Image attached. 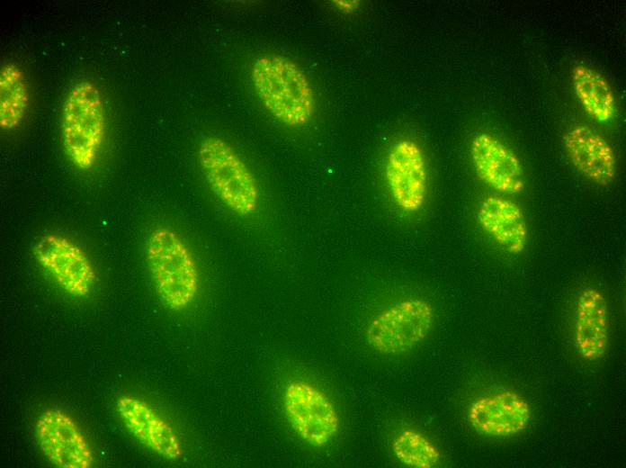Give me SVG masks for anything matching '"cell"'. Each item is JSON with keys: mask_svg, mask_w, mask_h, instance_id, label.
<instances>
[{"mask_svg": "<svg viewBox=\"0 0 626 468\" xmlns=\"http://www.w3.org/2000/svg\"><path fill=\"white\" fill-rule=\"evenodd\" d=\"M146 264L156 293L170 310L190 307L200 291V273L192 252L173 229L157 227L145 247Z\"/></svg>", "mask_w": 626, "mask_h": 468, "instance_id": "obj_1", "label": "cell"}, {"mask_svg": "<svg viewBox=\"0 0 626 468\" xmlns=\"http://www.w3.org/2000/svg\"><path fill=\"white\" fill-rule=\"evenodd\" d=\"M256 94L266 110L291 127L307 124L315 111L310 83L299 66L280 55L259 57L251 68Z\"/></svg>", "mask_w": 626, "mask_h": 468, "instance_id": "obj_2", "label": "cell"}, {"mask_svg": "<svg viewBox=\"0 0 626 468\" xmlns=\"http://www.w3.org/2000/svg\"><path fill=\"white\" fill-rule=\"evenodd\" d=\"M60 128L71 163L80 170L92 168L106 134L103 100L94 83L81 80L70 88L62 105Z\"/></svg>", "mask_w": 626, "mask_h": 468, "instance_id": "obj_3", "label": "cell"}, {"mask_svg": "<svg viewBox=\"0 0 626 468\" xmlns=\"http://www.w3.org/2000/svg\"><path fill=\"white\" fill-rule=\"evenodd\" d=\"M197 156L210 188L228 209L242 217L257 210L260 194L256 179L228 141L207 136L200 142Z\"/></svg>", "mask_w": 626, "mask_h": 468, "instance_id": "obj_4", "label": "cell"}, {"mask_svg": "<svg viewBox=\"0 0 626 468\" xmlns=\"http://www.w3.org/2000/svg\"><path fill=\"white\" fill-rule=\"evenodd\" d=\"M434 320V309L427 301L401 300L371 319L366 329V339L370 346L381 355H401L425 339Z\"/></svg>", "mask_w": 626, "mask_h": 468, "instance_id": "obj_5", "label": "cell"}, {"mask_svg": "<svg viewBox=\"0 0 626 468\" xmlns=\"http://www.w3.org/2000/svg\"><path fill=\"white\" fill-rule=\"evenodd\" d=\"M282 401L291 426L309 445L324 446L336 435L337 410L317 387L305 381H291L284 389Z\"/></svg>", "mask_w": 626, "mask_h": 468, "instance_id": "obj_6", "label": "cell"}, {"mask_svg": "<svg viewBox=\"0 0 626 468\" xmlns=\"http://www.w3.org/2000/svg\"><path fill=\"white\" fill-rule=\"evenodd\" d=\"M38 264L67 294L84 298L92 292L95 270L87 254L71 239L56 233L41 236L33 248Z\"/></svg>", "mask_w": 626, "mask_h": 468, "instance_id": "obj_7", "label": "cell"}, {"mask_svg": "<svg viewBox=\"0 0 626 468\" xmlns=\"http://www.w3.org/2000/svg\"><path fill=\"white\" fill-rule=\"evenodd\" d=\"M35 435L41 453L59 468H89L94 463L92 448L73 418L59 409H48L35 423Z\"/></svg>", "mask_w": 626, "mask_h": 468, "instance_id": "obj_8", "label": "cell"}, {"mask_svg": "<svg viewBox=\"0 0 626 468\" xmlns=\"http://www.w3.org/2000/svg\"><path fill=\"white\" fill-rule=\"evenodd\" d=\"M386 180L395 203L407 212L424 204L427 194V171L420 147L401 140L390 148L385 167Z\"/></svg>", "mask_w": 626, "mask_h": 468, "instance_id": "obj_9", "label": "cell"}, {"mask_svg": "<svg viewBox=\"0 0 626 468\" xmlns=\"http://www.w3.org/2000/svg\"><path fill=\"white\" fill-rule=\"evenodd\" d=\"M531 408L527 400L511 390L480 396L469 407L468 420L478 434L496 438L514 436L529 425Z\"/></svg>", "mask_w": 626, "mask_h": 468, "instance_id": "obj_10", "label": "cell"}, {"mask_svg": "<svg viewBox=\"0 0 626 468\" xmlns=\"http://www.w3.org/2000/svg\"><path fill=\"white\" fill-rule=\"evenodd\" d=\"M116 410L129 432L147 448L169 460L182 456L177 434L148 402L125 394L117 400Z\"/></svg>", "mask_w": 626, "mask_h": 468, "instance_id": "obj_11", "label": "cell"}, {"mask_svg": "<svg viewBox=\"0 0 626 468\" xmlns=\"http://www.w3.org/2000/svg\"><path fill=\"white\" fill-rule=\"evenodd\" d=\"M470 156L477 175L492 189L508 194L523 190L519 158L496 138L488 133L476 135L470 143Z\"/></svg>", "mask_w": 626, "mask_h": 468, "instance_id": "obj_12", "label": "cell"}, {"mask_svg": "<svg viewBox=\"0 0 626 468\" xmlns=\"http://www.w3.org/2000/svg\"><path fill=\"white\" fill-rule=\"evenodd\" d=\"M563 140L577 171L599 185L612 183L616 174V158L602 135L587 126L577 125L566 132Z\"/></svg>", "mask_w": 626, "mask_h": 468, "instance_id": "obj_13", "label": "cell"}, {"mask_svg": "<svg viewBox=\"0 0 626 468\" xmlns=\"http://www.w3.org/2000/svg\"><path fill=\"white\" fill-rule=\"evenodd\" d=\"M609 339L607 302L595 287L584 288L576 305L574 340L577 351L587 361L601 359Z\"/></svg>", "mask_w": 626, "mask_h": 468, "instance_id": "obj_14", "label": "cell"}, {"mask_svg": "<svg viewBox=\"0 0 626 468\" xmlns=\"http://www.w3.org/2000/svg\"><path fill=\"white\" fill-rule=\"evenodd\" d=\"M477 217L484 231L505 251L519 254L524 249L528 228L523 211L515 202L500 196H487L481 202Z\"/></svg>", "mask_w": 626, "mask_h": 468, "instance_id": "obj_15", "label": "cell"}, {"mask_svg": "<svg viewBox=\"0 0 626 468\" xmlns=\"http://www.w3.org/2000/svg\"><path fill=\"white\" fill-rule=\"evenodd\" d=\"M572 84L581 105L594 119L605 122L614 116L615 96L600 73L585 65H576L572 70Z\"/></svg>", "mask_w": 626, "mask_h": 468, "instance_id": "obj_16", "label": "cell"}, {"mask_svg": "<svg viewBox=\"0 0 626 468\" xmlns=\"http://www.w3.org/2000/svg\"><path fill=\"white\" fill-rule=\"evenodd\" d=\"M28 82L22 68L5 63L0 70V127L15 129L22 122L29 106Z\"/></svg>", "mask_w": 626, "mask_h": 468, "instance_id": "obj_17", "label": "cell"}, {"mask_svg": "<svg viewBox=\"0 0 626 468\" xmlns=\"http://www.w3.org/2000/svg\"><path fill=\"white\" fill-rule=\"evenodd\" d=\"M392 450L397 459L408 467L432 468L441 460L439 449L421 432L407 428L392 441Z\"/></svg>", "mask_w": 626, "mask_h": 468, "instance_id": "obj_18", "label": "cell"}, {"mask_svg": "<svg viewBox=\"0 0 626 468\" xmlns=\"http://www.w3.org/2000/svg\"><path fill=\"white\" fill-rule=\"evenodd\" d=\"M335 3V5L337 6L339 9L344 10V11H351L355 8L357 5L356 1H333Z\"/></svg>", "mask_w": 626, "mask_h": 468, "instance_id": "obj_19", "label": "cell"}]
</instances>
